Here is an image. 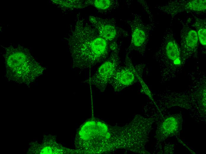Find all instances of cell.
<instances>
[{"instance_id":"1","label":"cell","mask_w":206,"mask_h":154,"mask_svg":"<svg viewBox=\"0 0 206 154\" xmlns=\"http://www.w3.org/2000/svg\"><path fill=\"white\" fill-rule=\"evenodd\" d=\"M65 39L75 69H90L106 60L111 51L109 42L80 13L76 15Z\"/></svg>"},{"instance_id":"2","label":"cell","mask_w":206,"mask_h":154,"mask_svg":"<svg viewBox=\"0 0 206 154\" xmlns=\"http://www.w3.org/2000/svg\"><path fill=\"white\" fill-rule=\"evenodd\" d=\"M118 136L115 126L92 118L80 127L74 143L81 154L110 153L115 151Z\"/></svg>"},{"instance_id":"3","label":"cell","mask_w":206,"mask_h":154,"mask_svg":"<svg viewBox=\"0 0 206 154\" xmlns=\"http://www.w3.org/2000/svg\"><path fill=\"white\" fill-rule=\"evenodd\" d=\"M131 15V18L121 20L129 26L131 31V42L126 53L129 54L135 51L142 54L153 29V25L145 23L141 15L137 13L132 12Z\"/></svg>"},{"instance_id":"4","label":"cell","mask_w":206,"mask_h":154,"mask_svg":"<svg viewBox=\"0 0 206 154\" xmlns=\"http://www.w3.org/2000/svg\"><path fill=\"white\" fill-rule=\"evenodd\" d=\"M120 46L111 51L108 58L99 67L91 79L90 83L101 92H104L120 63Z\"/></svg>"},{"instance_id":"5","label":"cell","mask_w":206,"mask_h":154,"mask_svg":"<svg viewBox=\"0 0 206 154\" xmlns=\"http://www.w3.org/2000/svg\"><path fill=\"white\" fill-rule=\"evenodd\" d=\"M89 22L96 30L99 35L108 41L110 45L117 42L121 38L129 36L128 31L119 27L114 18H104L99 17L90 15Z\"/></svg>"},{"instance_id":"6","label":"cell","mask_w":206,"mask_h":154,"mask_svg":"<svg viewBox=\"0 0 206 154\" xmlns=\"http://www.w3.org/2000/svg\"><path fill=\"white\" fill-rule=\"evenodd\" d=\"M140 65H134L129 54H126L124 65L119 67L109 84L115 92H119L136 83L139 78Z\"/></svg>"},{"instance_id":"7","label":"cell","mask_w":206,"mask_h":154,"mask_svg":"<svg viewBox=\"0 0 206 154\" xmlns=\"http://www.w3.org/2000/svg\"><path fill=\"white\" fill-rule=\"evenodd\" d=\"M12 53H8L6 58V65L7 70H11L13 73L19 72L21 76L27 75L30 77L29 75L31 73L38 72L39 70V65L33 59L29 54L25 53L23 51H12Z\"/></svg>"},{"instance_id":"8","label":"cell","mask_w":206,"mask_h":154,"mask_svg":"<svg viewBox=\"0 0 206 154\" xmlns=\"http://www.w3.org/2000/svg\"><path fill=\"white\" fill-rule=\"evenodd\" d=\"M205 0H176L159 6L158 9L171 16L183 12H202L206 9Z\"/></svg>"},{"instance_id":"9","label":"cell","mask_w":206,"mask_h":154,"mask_svg":"<svg viewBox=\"0 0 206 154\" xmlns=\"http://www.w3.org/2000/svg\"><path fill=\"white\" fill-rule=\"evenodd\" d=\"M171 30H167L162 41L160 51L163 52L168 62L176 65L181 63L180 52Z\"/></svg>"},{"instance_id":"10","label":"cell","mask_w":206,"mask_h":154,"mask_svg":"<svg viewBox=\"0 0 206 154\" xmlns=\"http://www.w3.org/2000/svg\"><path fill=\"white\" fill-rule=\"evenodd\" d=\"M181 44L186 52L191 53L196 50L198 38L197 32L188 24L183 25L181 33Z\"/></svg>"},{"instance_id":"11","label":"cell","mask_w":206,"mask_h":154,"mask_svg":"<svg viewBox=\"0 0 206 154\" xmlns=\"http://www.w3.org/2000/svg\"><path fill=\"white\" fill-rule=\"evenodd\" d=\"M86 1L88 6H94L99 12L104 14L111 12L120 6L119 2L116 0H88Z\"/></svg>"},{"instance_id":"12","label":"cell","mask_w":206,"mask_h":154,"mask_svg":"<svg viewBox=\"0 0 206 154\" xmlns=\"http://www.w3.org/2000/svg\"><path fill=\"white\" fill-rule=\"evenodd\" d=\"M57 5H58L64 10L72 11L81 9L88 6L86 1L79 0H52Z\"/></svg>"},{"instance_id":"13","label":"cell","mask_w":206,"mask_h":154,"mask_svg":"<svg viewBox=\"0 0 206 154\" xmlns=\"http://www.w3.org/2000/svg\"><path fill=\"white\" fill-rule=\"evenodd\" d=\"M192 26L197 30L198 39L203 45L206 44V24L205 20L196 18Z\"/></svg>"},{"instance_id":"14","label":"cell","mask_w":206,"mask_h":154,"mask_svg":"<svg viewBox=\"0 0 206 154\" xmlns=\"http://www.w3.org/2000/svg\"><path fill=\"white\" fill-rule=\"evenodd\" d=\"M177 123L176 120L172 117L167 119L163 122L162 127L166 132H172L176 129Z\"/></svg>"}]
</instances>
